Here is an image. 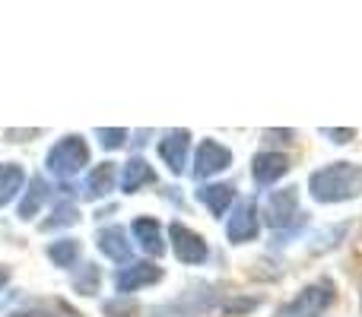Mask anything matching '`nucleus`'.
Returning <instances> with one entry per match:
<instances>
[{"label": "nucleus", "instance_id": "nucleus-1", "mask_svg": "<svg viewBox=\"0 0 362 317\" xmlns=\"http://www.w3.org/2000/svg\"><path fill=\"white\" fill-rule=\"evenodd\" d=\"M308 191L318 203H344L362 193V165L353 162H334L308 178Z\"/></svg>", "mask_w": 362, "mask_h": 317}, {"label": "nucleus", "instance_id": "nucleus-2", "mask_svg": "<svg viewBox=\"0 0 362 317\" xmlns=\"http://www.w3.org/2000/svg\"><path fill=\"white\" fill-rule=\"evenodd\" d=\"M86 165H89V143H86V137H80V133H64V137L48 150V156H45L48 174H54V178H61V181L80 174Z\"/></svg>", "mask_w": 362, "mask_h": 317}, {"label": "nucleus", "instance_id": "nucleus-3", "mask_svg": "<svg viewBox=\"0 0 362 317\" xmlns=\"http://www.w3.org/2000/svg\"><path fill=\"white\" fill-rule=\"evenodd\" d=\"M331 301H334V282L318 280V282H308L299 295H293L286 305L276 308L274 317H321L331 308Z\"/></svg>", "mask_w": 362, "mask_h": 317}, {"label": "nucleus", "instance_id": "nucleus-4", "mask_svg": "<svg viewBox=\"0 0 362 317\" xmlns=\"http://www.w3.org/2000/svg\"><path fill=\"white\" fill-rule=\"evenodd\" d=\"M159 280H163V267H156V263H150V261H137V263L131 261V263H124V267L115 270V276H112L118 295H124V299L131 292L146 289V286H156Z\"/></svg>", "mask_w": 362, "mask_h": 317}, {"label": "nucleus", "instance_id": "nucleus-5", "mask_svg": "<svg viewBox=\"0 0 362 317\" xmlns=\"http://www.w3.org/2000/svg\"><path fill=\"white\" fill-rule=\"evenodd\" d=\"M169 238H172V251H175V257H178L181 263H187V267H194V263H204L206 257H210V248H206V241L194 229H187V225L172 222L169 225Z\"/></svg>", "mask_w": 362, "mask_h": 317}, {"label": "nucleus", "instance_id": "nucleus-6", "mask_svg": "<svg viewBox=\"0 0 362 317\" xmlns=\"http://www.w3.org/2000/svg\"><path fill=\"white\" fill-rule=\"evenodd\" d=\"M296 216H299V191H296V187L274 191L264 200V222H267L270 229H286Z\"/></svg>", "mask_w": 362, "mask_h": 317}, {"label": "nucleus", "instance_id": "nucleus-7", "mask_svg": "<svg viewBox=\"0 0 362 317\" xmlns=\"http://www.w3.org/2000/svg\"><path fill=\"white\" fill-rule=\"evenodd\" d=\"M232 165V150L219 140H204L194 152V178H213Z\"/></svg>", "mask_w": 362, "mask_h": 317}, {"label": "nucleus", "instance_id": "nucleus-8", "mask_svg": "<svg viewBox=\"0 0 362 317\" xmlns=\"http://www.w3.org/2000/svg\"><path fill=\"white\" fill-rule=\"evenodd\" d=\"M257 232H261V213H257V206L251 200H245V203H238L232 210L229 222H226V235H229L232 244H245L255 241Z\"/></svg>", "mask_w": 362, "mask_h": 317}, {"label": "nucleus", "instance_id": "nucleus-9", "mask_svg": "<svg viewBox=\"0 0 362 317\" xmlns=\"http://www.w3.org/2000/svg\"><path fill=\"white\" fill-rule=\"evenodd\" d=\"M187 150H191V133L187 131H169L159 140V159L172 174H181L187 165Z\"/></svg>", "mask_w": 362, "mask_h": 317}, {"label": "nucleus", "instance_id": "nucleus-10", "mask_svg": "<svg viewBox=\"0 0 362 317\" xmlns=\"http://www.w3.org/2000/svg\"><path fill=\"white\" fill-rule=\"evenodd\" d=\"M95 248H99L112 263H131V254H134V244L127 241V232L121 229V225L99 229V235H95Z\"/></svg>", "mask_w": 362, "mask_h": 317}, {"label": "nucleus", "instance_id": "nucleus-11", "mask_svg": "<svg viewBox=\"0 0 362 317\" xmlns=\"http://www.w3.org/2000/svg\"><path fill=\"white\" fill-rule=\"evenodd\" d=\"M131 235H134V241H137V248H144L150 257H159L165 251V235H163V225H159V219L137 216L131 222Z\"/></svg>", "mask_w": 362, "mask_h": 317}, {"label": "nucleus", "instance_id": "nucleus-12", "mask_svg": "<svg viewBox=\"0 0 362 317\" xmlns=\"http://www.w3.org/2000/svg\"><path fill=\"white\" fill-rule=\"evenodd\" d=\"M118 184V168L115 162H99L95 168L86 172V181H83V197L86 200H102L115 191Z\"/></svg>", "mask_w": 362, "mask_h": 317}, {"label": "nucleus", "instance_id": "nucleus-13", "mask_svg": "<svg viewBox=\"0 0 362 317\" xmlns=\"http://www.w3.org/2000/svg\"><path fill=\"white\" fill-rule=\"evenodd\" d=\"M289 172V156L283 152H257L255 162H251V178L261 187H270Z\"/></svg>", "mask_w": 362, "mask_h": 317}, {"label": "nucleus", "instance_id": "nucleus-14", "mask_svg": "<svg viewBox=\"0 0 362 317\" xmlns=\"http://www.w3.org/2000/svg\"><path fill=\"white\" fill-rule=\"evenodd\" d=\"M25 187V168L19 162H0V206H10Z\"/></svg>", "mask_w": 362, "mask_h": 317}, {"label": "nucleus", "instance_id": "nucleus-15", "mask_svg": "<svg viewBox=\"0 0 362 317\" xmlns=\"http://www.w3.org/2000/svg\"><path fill=\"white\" fill-rule=\"evenodd\" d=\"M156 178L153 174V165L146 159H140V156H134L131 162H124V168H121V191L124 193H137L140 187H146L150 181Z\"/></svg>", "mask_w": 362, "mask_h": 317}, {"label": "nucleus", "instance_id": "nucleus-16", "mask_svg": "<svg viewBox=\"0 0 362 317\" xmlns=\"http://www.w3.org/2000/svg\"><path fill=\"white\" fill-rule=\"evenodd\" d=\"M45 200H48V181H45V178H32L29 187H25V193H23V200H19L16 216L23 219V222H32V219L42 213Z\"/></svg>", "mask_w": 362, "mask_h": 317}, {"label": "nucleus", "instance_id": "nucleus-17", "mask_svg": "<svg viewBox=\"0 0 362 317\" xmlns=\"http://www.w3.org/2000/svg\"><path fill=\"white\" fill-rule=\"evenodd\" d=\"M197 200L213 213V216H223V213H229L232 200H235V187L232 184H206L197 191Z\"/></svg>", "mask_w": 362, "mask_h": 317}, {"label": "nucleus", "instance_id": "nucleus-18", "mask_svg": "<svg viewBox=\"0 0 362 317\" xmlns=\"http://www.w3.org/2000/svg\"><path fill=\"white\" fill-rule=\"evenodd\" d=\"M45 254H48V261L54 263V267L70 270V267H76V261H80V241H76V238H57V241L48 244Z\"/></svg>", "mask_w": 362, "mask_h": 317}, {"label": "nucleus", "instance_id": "nucleus-19", "mask_svg": "<svg viewBox=\"0 0 362 317\" xmlns=\"http://www.w3.org/2000/svg\"><path fill=\"white\" fill-rule=\"evenodd\" d=\"M61 314L80 317L70 305H64V301H38V305H29V308H19V311H10L6 317H61Z\"/></svg>", "mask_w": 362, "mask_h": 317}, {"label": "nucleus", "instance_id": "nucleus-20", "mask_svg": "<svg viewBox=\"0 0 362 317\" xmlns=\"http://www.w3.org/2000/svg\"><path fill=\"white\" fill-rule=\"evenodd\" d=\"M80 222V213H76L74 203H57L54 213H51V219H45L42 229L45 232H54V229H67V225H76Z\"/></svg>", "mask_w": 362, "mask_h": 317}, {"label": "nucleus", "instance_id": "nucleus-21", "mask_svg": "<svg viewBox=\"0 0 362 317\" xmlns=\"http://www.w3.org/2000/svg\"><path fill=\"white\" fill-rule=\"evenodd\" d=\"M99 282H102V273L95 263H83V270L74 276V289L80 295H95L99 292Z\"/></svg>", "mask_w": 362, "mask_h": 317}, {"label": "nucleus", "instance_id": "nucleus-22", "mask_svg": "<svg viewBox=\"0 0 362 317\" xmlns=\"http://www.w3.org/2000/svg\"><path fill=\"white\" fill-rule=\"evenodd\" d=\"M95 137H99L102 150H121V146L127 143V131H121V127H115V131L99 127V131H95Z\"/></svg>", "mask_w": 362, "mask_h": 317}, {"label": "nucleus", "instance_id": "nucleus-23", "mask_svg": "<svg viewBox=\"0 0 362 317\" xmlns=\"http://www.w3.org/2000/svg\"><path fill=\"white\" fill-rule=\"evenodd\" d=\"M134 311H137V305H134V301H127L124 295H118V299H112V301H105V305H102V314H108V317H131Z\"/></svg>", "mask_w": 362, "mask_h": 317}, {"label": "nucleus", "instance_id": "nucleus-24", "mask_svg": "<svg viewBox=\"0 0 362 317\" xmlns=\"http://www.w3.org/2000/svg\"><path fill=\"white\" fill-rule=\"evenodd\" d=\"M10 280H13V270L0 263V289H4V286H6V282H10Z\"/></svg>", "mask_w": 362, "mask_h": 317}]
</instances>
